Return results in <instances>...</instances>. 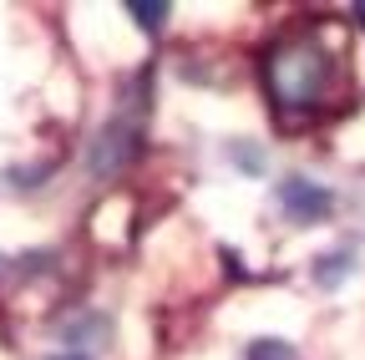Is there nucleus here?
<instances>
[{
	"label": "nucleus",
	"instance_id": "f257e3e1",
	"mask_svg": "<svg viewBox=\"0 0 365 360\" xmlns=\"http://www.w3.org/2000/svg\"><path fill=\"white\" fill-rule=\"evenodd\" d=\"M264 86H269V102H274V112H279L284 122L319 117L340 97V56L319 36L294 31V36H284V41L269 46Z\"/></svg>",
	"mask_w": 365,
	"mask_h": 360
},
{
	"label": "nucleus",
	"instance_id": "f03ea898",
	"mask_svg": "<svg viewBox=\"0 0 365 360\" xmlns=\"http://www.w3.org/2000/svg\"><path fill=\"white\" fill-rule=\"evenodd\" d=\"M137 153H143V138H137V127H127V122H107V127L97 132V143L86 148V168L97 173V178H107V173H122Z\"/></svg>",
	"mask_w": 365,
	"mask_h": 360
},
{
	"label": "nucleus",
	"instance_id": "7ed1b4c3",
	"mask_svg": "<svg viewBox=\"0 0 365 360\" xmlns=\"http://www.w3.org/2000/svg\"><path fill=\"white\" fill-rule=\"evenodd\" d=\"M279 203H284V213L299 218V223H319V218H330V208H335L330 188L309 183L304 173H289L284 183H279Z\"/></svg>",
	"mask_w": 365,
	"mask_h": 360
},
{
	"label": "nucleus",
	"instance_id": "20e7f679",
	"mask_svg": "<svg viewBox=\"0 0 365 360\" xmlns=\"http://www.w3.org/2000/svg\"><path fill=\"white\" fill-rule=\"evenodd\" d=\"M127 11H132V21L143 26V31H153V36H158V31L168 26V11H173V6H168V0H132Z\"/></svg>",
	"mask_w": 365,
	"mask_h": 360
},
{
	"label": "nucleus",
	"instance_id": "39448f33",
	"mask_svg": "<svg viewBox=\"0 0 365 360\" xmlns=\"http://www.w3.org/2000/svg\"><path fill=\"white\" fill-rule=\"evenodd\" d=\"M249 360H299L284 340H254L249 345Z\"/></svg>",
	"mask_w": 365,
	"mask_h": 360
},
{
	"label": "nucleus",
	"instance_id": "423d86ee",
	"mask_svg": "<svg viewBox=\"0 0 365 360\" xmlns=\"http://www.w3.org/2000/svg\"><path fill=\"white\" fill-rule=\"evenodd\" d=\"M345 269H350V254H345V249H335V259H325V264L314 269V274H319V284H335Z\"/></svg>",
	"mask_w": 365,
	"mask_h": 360
},
{
	"label": "nucleus",
	"instance_id": "0eeeda50",
	"mask_svg": "<svg viewBox=\"0 0 365 360\" xmlns=\"http://www.w3.org/2000/svg\"><path fill=\"white\" fill-rule=\"evenodd\" d=\"M355 16H360V21H365V0H360V6H355Z\"/></svg>",
	"mask_w": 365,
	"mask_h": 360
},
{
	"label": "nucleus",
	"instance_id": "6e6552de",
	"mask_svg": "<svg viewBox=\"0 0 365 360\" xmlns=\"http://www.w3.org/2000/svg\"><path fill=\"white\" fill-rule=\"evenodd\" d=\"M56 360H81V355H56Z\"/></svg>",
	"mask_w": 365,
	"mask_h": 360
}]
</instances>
